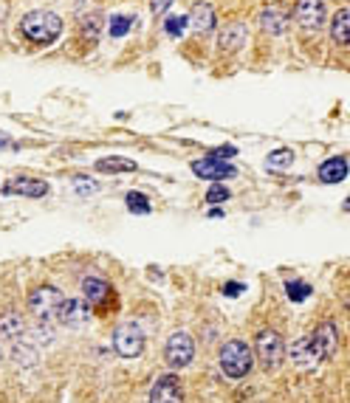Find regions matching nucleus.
Here are the masks:
<instances>
[{
	"mask_svg": "<svg viewBox=\"0 0 350 403\" xmlns=\"http://www.w3.org/2000/svg\"><path fill=\"white\" fill-rule=\"evenodd\" d=\"M291 164H294V150H288V147H280V150H274V152L266 158V166L274 169V172L288 169Z\"/></svg>",
	"mask_w": 350,
	"mask_h": 403,
	"instance_id": "obj_22",
	"label": "nucleus"
},
{
	"mask_svg": "<svg viewBox=\"0 0 350 403\" xmlns=\"http://www.w3.org/2000/svg\"><path fill=\"white\" fill-rule=\"evenodd\" d=\"M221 215H223V212H221L218 206H212V209H209V218H221Z\"/></svg>",
	"mask_w": 350,
	"mask_h": 403,
	"instance_id": "obj_32",
	"label": "nucleus"
},
{
	"mask_svg": "<svg viewBox=\"0 0 350 403\" xmlns=\"http://www.w3.org/2000/svg\"><path fill=\"white\" fill-rule=\"evenodd\" d=\"M294 20L302 29H319L325 23V0H297Z\"/></svg>",
	"mask_w": 350,
	"mask_h": 403,
	"instance_id": "obj_10",
	"label": "nucleus"
},
{
	"mask_svg": "<svg viewBox=\"0 0 350 403\" xmlns=\"http://www.w3.org/2000/svg\"><path fill=\"white\" fill-rule=\"evenodd\" d=\"M113 350L122 358H138L144 352V333H141V327L133 324V322L119 324L116 333H113Z\"/></svg>",
	"mask_w": 350,
	"mask_h": 403,
	"instance_id": "obj_5",
	"label": "nucleus"
},
{
	"mask_svg": "<svg viewBox=\"0 0 350 403\" xmlns=\"http://www.w3.org/2000/svg\"><path fill=\"white\" fill-rule=\"evenodd\" d=\"M124 206L133 212V215H150V200H147V194H141V192H127L124 194Z\"/></svg>",
	"mask_w": 350,
	"mask_h": 403,
	"instance_id": "obj_24",
	"label": "nucleus"
},
{
	"mask_svg": "<svg viewBox=\"0 0 350 403\" xmlns=\"http://www.w3.org/2000/svg\"><path fill=\"white\" fill-rule=\"evenodd\" d=\"M246 37H249V32H246V26H243V23H229V26L221 32L218 43H221V48H223V51H238V48H243Z\"/></svg>",
	"mask_w": 350,
	"mask_h": 403,
	"instance_id": "obj_17",
	"label": "nucleus"
},
{
	"mask_svg": "<svg viewBox=\"0 0 350 403\" xmlns=\"http://www.w3.org/2000/svg\"><path fill=\"white\" fill-rule=\"evenodd\" d=\"M207 200L212 206H218V204H223V200H229V189L223 183H212L209 192H207Z\"/></svg>",
	"mask_w": 350,
	"mask_h": 403,
	"instance_id": "obj_27",
	"label": "nucleus"
},
{
	"mask_svg": "<svg viewBox=\"0 0 350 403\" xmlns=\"http://www.w3.org/2000/svg\"><path fill=\"white\" fill-rule=\"evenodd\" d=\"M150 403H184V386L179 375H161L150 389Z\"/></svg>",
	"mask_w": 350,
	"mask_h": 403,
	"instance_id": "obj_8",
	"label": "nucleus"
},
{
	"mask_svg": "<svg viewBox=\"0 0 350 403\" xmlns=\"http://www.w3.org/2000/svg\"><path fill=\"white\" fill-rule=\"evenodd\" d=\"M82 293H85V305H88V308H96V310H105L108 302L113 299L110 285H108L105 279H99V277H88V279L82 282Z\"/></svg>",
	"mask_w": 350,
	"mask_h": 403,
	"instance_id": "obj_11",
	"label": "nucleus"
},
{
	"mask_svg": "<svg viewBox=\"0 0 350 403\" xmlns=\"http://www.w3.org/2000/svg\"><path fill=\"white\" fill-rule=\"evenodd\" d=\"M235 155H238V147H232V144H221L209 152V158H215V161H232Z\"/></svg>",
	"mask_w": 350,
	"mask_h": 403,
	"instance_id": "obj_28",
	"label": "nucleus"
},
{
	"mask_svg": "<svg viewBox=\"0 0 350 403\" xmlns=\"http://www.w3.org/2000/svg\"><path fill=\"white\" fill-rule=\"evenodd\" d=\"M193 172H195L198 178H204V180H212V183H221V180L238 175L235 164H229V161H215V158H201V161H195V164H193Z\"/></svg>",
	"mask_w": 350,
	"mask_h": 403,
	"instance_id": "obj_9",
	"label": "nucleus"
},
{
	"mask_svg": "<svg viewBox=\"0 0 350 403\" xmlns=\"http://www.w3.org/2000/svg\"><path fill=\"white\" fill-rule=\"evenodd\" d=\"M193 358H195V341H193L190 333L179 330V333H172L167 338V344H164V361H167L169 369H184V366L193 364Z\"/></svg>",
	"mask_w": 350,
	"mask_h": 403,
	"instance_id": "obj_3",
	"label": "nucleus"
},
{
	"mask_svg": "<svg viewBox=\"0 0 350 403\" xmlns=\"http://www.w3.org/2000/svg\"><path fill=\"white\" fill-rule=\"evenodd\" d=\"M0 338L9 344H20L23 341V319L18 313H6L0 319Z\"/></svg>",
	"mask_w": 350,
	"mask_h": 403,
	"instance_id": "obj_19",
	"label": "nucleus"
},
{
	"mask_svg": "<svg viewBox=\"0 0 350 403\" xmlns=\"http://www.w3.org/2000/svg\"><path fill=\"white\" fill-rule=\"evenodd\" d=\"M6 194H26V197H43L48 192V183L40 178H15L4 186Z\"/></svg>",
	"mask_w": 350,
	"mask_h": 403,
	"instance_id": "obj_15",
	"label": "nucleus"
},
{
	"mask_svg": "<svg viewBox=\"0 0 350 403\" xmlns=\"http://www.w3.org/2000/svg\"><path fill=\"white\" fill-rule=\"evenodd\" d=\"M308 344H311V350H313L316 361H325V358H330V355L336 352V347H339L336 324H333V322H325V324H319V327H316V330L308 336Z\"/></svg>",
	"mask_w": 350,
	"mask_h": 403,
	"instance_id": "obj_6",
	"label": "nucleus"
},
{
	"mask_svg": "<svg viewBox=\"0 0 350 403\" xmlns=\"http://www.w3.org/2000/svg\"><path fill=\"white\" fill-rule=\"evenodd\" d=\"M130 29H133V18H127V15H113V18L108 20V32H110V37H113V40L127 37V34H130Z\"/></svg>",
	"mask_w": 350,
	"mask_h": 403,
	"instance_id": "obj_23",
	"label": "nucleus"
},
{
	"mask_svg": "<svg viewBox=\"0 0 350 403\" xmlns=\"http://www.w3.org/2000/svg\"><path fill=\"white\" fill-rule=\"evenodd\" d=\"M243 291H246L243 282H226V285H223V293H226V296H240Z\"/></svg>",
	"mask_w": 350,
	"mask_h": 403,
	"instance_id": "obj_29",
	"label": "nucleus"
},
{
	"mask_svg": "<svg viewBox=\"0 0 350 403\" xmlns=\"http://www.w3.org/2000/svg\"><path fill=\"white\" fill-rule=\"evenodd\" d=\"M88 316H91V308L85 302H79V299H63L57 322H63L65 327H79V324L88 322Z\"/></svg>",
	"mask_w": 350,
	"mask_h": 403,
	"instance_id": "obj_13",
	"label": "nucleus"
},
{
	"mask_svg": "<svg viewBox=\"0 0 350 403\" xmlns=\"http://www.w3.org/2000/svg\"><path fill=\"white\" fill-rule=\"evenodd\" d=\"M291 358H294L297 366H313V364H316V355H313L308 338H299V341L291 347Z\"/></svg>",
	"mask_w": 350,
	"mask_h": 403,
	"instance_id": "obj_21",
	"label": "nucleus"
},
{
	"mask_svg": "<svg viewBox=\"0 0 350 403\" xmlns=\"http://www.w3.org/2000/svg\"><path fill=\"white\" fill-rule=\"evenodd\" d=\"M288 23H291V15H288V9L285 6H280V4H271V6H266L263 12H260V26L268 32V34H285V29H288Z\"/></svg>",
	"mask_w": 350,
	"mask_h": 403,
	"instance_id": "obj_12",
	"label": "nucleus"
},
{
	"mask_svg": "<svg viewBox=\"0 0 350 403\" xmlns=\"http://www.w3.org/2000/svg\"><path fill=\"white\" fill-rule=\"evenodd\" d=\"M257 355L266 369H277L283 364V338L274 330H260L257 333Z\"/></svg>",
	"mask_w": 350,
	"mask_h": 403,
	"instance_id": "obj_7",
	"label": "nucleus"
},
{
	"mask_svg": "<svg viewBox=\"0 0 350 403\" xmlns=\"http://www.w3.org/2000/svg\"><path fill=\"white\" fill-rule=\"evenodd\" d=\"M316 175H319L322 183H342L347 178V158L344 155H333V158L322 161Z\"/></svg>",
	"mask_w": 350,
	"mask_h": 403,
	"instance_id": "obj_16",
	"label": "nucleus"
},
{
	"mask_svg": "<svg viewBox=\"0 0 350 403\" xmlns=\"http://www.w3.org/2000/svg\"><path fill=\"white\" fill-rule=\"evenodd\" d=\"M4 147H9V138H6V136H0V150H4Z\"/></svg>",
	"mask_w": 350,
	"mask_h": 403,
	"instance_id": "obj_33",
	"label": "nucleus"
},
{
	"mask_svg": "<svg viewBox=\"0 0 350 403\" xmlns=\"http://www.w3.org/2000/svg\"><path fill=\"white\" fill-rule=\"evenodd\" d=\"M169 4H172V0H150V12L153 15H164L169 9Z\"/></svg>",
	"mask_w": 350,
	"mask_h": 403,
	"instance_id": "obj_30",
	"label": "nucleus"
},
{
	"mask_svg": "<svg viewBox=\"0 0 350 403\" xmlns=\"http://www.w3.org/2000/svg\"><path fill=\"white\" fill-rule=\"evenodd\" d=\"M215 9L209 6V4H195L193 6V12H190V18H187V26H193V32L195 34H209L212 29H215Z\"/></svg>",
	"mask_w": 350,
	"mask_h": 403,
	"instance_id": "obj_14",
	"label": "nucleus"
},
{
	"mask_svg": "<svg viewBox=\"0 0 350 403\" xmlns=\"http://www.w3.org/2000/svg\"><path fill=\"white\" fill-rule=\"evenodd\" d=\"M252 366H254V352H252V347L246 341L232 338V341L223 344V350H221V369H223L226 378L240 381V378H246L252 372Z\"/></svg>",
	"mask_w": 350,
	"mask_h": 403,
	"instance_id": "obj_2",
	"label": "nucleus"
},
{
	"mask_svg": "<svg viewBox=\"0 0 350 403\" xmlns=\"http://www.w3.org/2000/svg\"><path fill=\"white\" fill-rule=\"evenodd\" d=\"M330 37L336 46H347L350 43V9H339L330 20Z\"/></svg>",
	"mask_w": 350,
	"mask_h": 403,
	"instance_id": "obj_18",
	"label": "nucleus"
},
{
	"mask_svg": "<svg viewBox=\"0 0 350 403\" xmlns=\"http://www.w3.org/2000/svg\"><path fill=\"white\" fill-rule=\"evenodd\" d=\"M164 32H167L169 37H181V34L187 32V18H181V15H169V18L164 20Z\"/></svg>",
	"mask_w": 350,
	"mask_h": 403,
	"instance_id": "obj_25",
	"label": "nucleus"
},
{
	"mask_svg": "<svg viewBox=\"0 0 350 403\" xmlns=\"http://www.w3.org/2000/svg\"><path fill=\"white\" fill-rule=\"evenodd\" d=\"M29 308L40 319V324L57 322V313L63 308V293L57 288H51V285H43V288H37V291L29 293Z\"/></svg>",
	"mask_w": 350,
	"mask_h": 403,
	"instance_id": "obj_4",
	"label": "nucleus"
},
{
	"mask_svg": "<svg viewBox=\"0 0 350 403\" xmlns=\"http://www.w3.org/2000/svg\"><path fill=\"white\" fill-rule=\"evenodd\" d=\"M20 34L29 40V43H37V46H51L60 40L63 34V18L57 12H48V9H34L29 12L23 20H20Z\"/></svg>",
	"mask_w": 350,
	"mask_h": 403,
	"instance_id": "obj_1",
	"label": "nucleus"
},
{
	"mask_svg": "<svg viewBox=\"0 0 350 403\" xmlns=\"http://www.w3.org/2000/svg\"><path fill=\"white\" fill-rule=\"evenodd\" d=\"M285 296L291 302H305L311 296V285H305V282H288L285 285Z\"/></svg>",
	"mask_w": 350,
	"mask_h": 403,
	"instance_id": "obj_26",
	"label": "nucleus"
},
{
	"mask_svg": "<svg viewBox=\"0 0 350 403\" xmlns=\"http://www.w3.org/2000/svg\"><path fill=\"white\" fill-rule=\"evenodd\" d=\"M96 169L102 175H113V172H133L136 169V161L124 158V155H105L96 161Z\"/></svg>",
	"mask_w": 350,
	"mask_h": 403,
	"instance_id": "obj_20",
	"label": "nucleus"
},
{
	"mask_svg": "<svg viewBox=\"0 0 350 403\" xmlns=\"http://www.w3.org/2000/svg\"><path fill=\"white\" fill-rule=\"evenodd\" d=\"M74 189H77V192H91V189H96V183H85L82 178H77V180H74Z\"/></svg>",
	"mask_w": 350,
	"mask_h": 403,
	"instance_id": "obj_31",
	"label": "nucleus"
}]
</instances>
